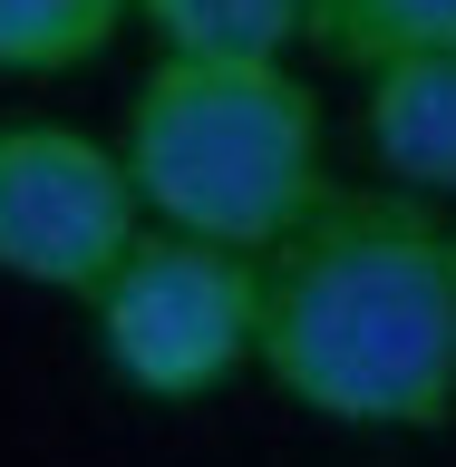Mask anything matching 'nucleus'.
Here are the masks:
<instances>
[{
	"instance_id": "nucleus-4",
	"label": "nucleus",
	"mask_w": 456,
	"mask_h": 467,
	"mask_svg": "<svg viewBox=\"0 0 456 467\" xmlns=\"http://www.w3.org/2000/svg\"><path fill=\"white\" fill-rule=\"evenodd\" d=\"M146 204L127 185L117 137L68 117H0V273L29 292L97 302L117 263L137 254Z\"/></svg>"
},
{
	"instance_id": "nucleus-2",
	"label": "nucleus",
	"mask_w": 456,
	"mask_h": 467,
	"mask_svg": "<svg viewBox=\"0 0 456 467\" xmlns=\"http://www.w3.org/2000/svg\"><path fill=\"white\" fill-rule=\"evenodd\" d=\"M127 185L156 234H195L224 254H282L340 195L330 127L301 68H214L156 58L117 127Z\"/></svg>"
},
{
	"instance_id": "nucleus-5",
	"label": "nucleus",
	"mask_w": 456,
	"mask_h": 467,
	"mask_svg": "<svg viewBox=\"0 0 456 467\" xmlns=\"http://www.w3.org/2000/svg\"><path fill=\"white\" fill-rule=\"evenodd\" d=\"M360 146L389 195L456 204V49L360 68Z\"/></svg>"
},
{
	"instance_id": "nucleus-6",
	"label": "nucleus",
	"mask_w": 456,
	"mask_h": 467,
	"mask_svg": "<svg viewBox=\"0 0 456 467\" xmlns=\"http://www.w3.org/2000/svg\"><path fill=\"white\" fill-rule=\"evenodd\" d=\"M156 58H214V68H291L301 39L320 49V0H137Z\"/></svg>"
},
{
	"instance_id": "nucleus-1",
	"label": "nucleus",
	"mask_w": 456,
	"mask_h": 467,
	"mask_svg": "<svg viewBox=\"0 0 456 467\" xmlns=\"http://www.w3.org/2000/svg\"><path fill=\"white\" fill-rule=\"evenodd\" d=\"M262 370L330 429L428 438L456 419V224L389 185H340L262 254Z\"/></svg>"
},
{
	"instance_id": "nucleus-7",
	"label": "nucleus",
	"mask_w": 456,
	"mask_h": 467,
	"mask_svg": "<svg viewBox=\"0 0 456 467\" xmlns=\"http://www.w3.org/2000/svg\"><path fill=\"white\" fill-rule=\"evenodd\" d=\"M137 29V0H0V78H68Z\"/></svg>"
},
{
	"instance_id": "nucleus-3",
	"label": "nucleus",
	"mask_w": 456,
	"mask_h": 467,
	"mask_svg": "<svg viewBox=\"0 0 456 467\" xmlns=\"http://www.w3.org/2000/svg\"><path fill=\"white\" fill-rule=\"evenodd\" d=\"M97 360H107L137 400L195 409L262 370V254H224L195 234H137V254L117 263L97 302Z\"/></svg>"
},
{
	"instance_id": "nucleus-8",
	"label": "nucleus",
	"mask_w": 456,
	"mask_h": 467,
	"mask_svg": "<svg viewBox=\"0 0 456 467\" xmlns=\"http://www.w3.org/2000/svg\"><path fill=\"white\" fill-rule=\"evenodd\" d=\"M320 49L350 68L456 49V0H320Z\"/></svg>"
}]
</instances>
